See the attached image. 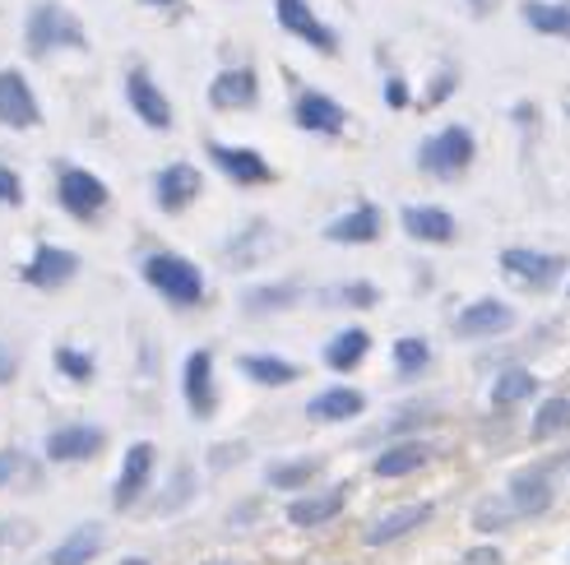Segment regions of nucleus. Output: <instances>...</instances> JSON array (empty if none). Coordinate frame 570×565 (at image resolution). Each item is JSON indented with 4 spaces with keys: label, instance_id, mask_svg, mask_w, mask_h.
Wrapping results in <instances>:
<instances>
[{
    "label": "nucleus",
    "instance_id": "f257e3e1",
    "mask_svg": "<svg viewBox=\"0 0 570 565\" xmlns=\"http://www.w3.org/2000/svg\"><path fill=\"white\" fill-rule=\"evenodd\" d=\"M61 47H75V51H89V38H83V23L79 14H70L61 0H33L23 14V51L28 56H51Z\"/></svg>",
    "mask_w": 570,
    "mask_h": 565
},
{
    "label": "nucleus",
    "instance_id": "f03ea898",
    "mask_svg": "<svg viewBox=\"0 0 570 565\" xmlns=\"http://www.w3.org/2000/svg\"><path fill=\"white\" fill-rule=\"evenodd\" d=\"M139 274H145V282L167 306H199L205 301V274H199L186 256H177V250H154V256H145V265H139Z\"/></svg>",
    "mask_w": 570,
    "mask_h": 565
},
{
    "label": "nucleus",
    "instance_id": "7ed1b4c3",
    "mask_svg": "<svg viewBox=\"0 0 570 565\" xmlns=\"http://www.w3.org/2000/svg\"><path fill=\"white\" fill-rule=\"evenodd\" d=\"M473 158H478V139L469 126H445L436 135H426L417 149V167L436 181H460L473 167Z\"/></svg>",
    "mask_w": 570,
    "mask_h": 565
},
{
    "label": "nucleus",
    "instance_id": "20e7f679",
    "mask_svg": "<svg viewBox=\"0 0 570 565\" xmlns=\"http://www.w3.org/2000/svg\"><path fill=\"white\" fill-rule=\"evenodd\" d=\"M56 200H61V209L75 218V222H94L107 214L111 205V190L98 172H89V167H75L66 162L61 172H56Z\"/></svg>",
    "mask_w": 570,
    "mask_h": 565
},
{
    "label": "nucleus",
    "instance_id": "39448f33",
    "mask_svg": "<svg viewBox=\"0 0 570 565\" xmlns=\"http://www.w3.org/2000/svg\"><path fill=\"white\" fill-rule=\"evenodd\" d=\"M501 269L515 282H524V288L548 293V288H557V278L566 274V256H552V250H529V246H510V250H501Z\"/></svg>",
    "mask_w": 570,
    "mask_h": 565
},
{
    "label": "nucleus",
    "instance_id": "423d86ee",
    "mask_svg": "<svg viewBox=\"0 0 570 565\" xmlns=\"http://www.w3.org/2000/svg\"><path fill=\"white\" fill-rule=\"evenodd\" d=\"M209 162H214L233 186H242V190L269 186V181H274L269 158H265L261 149H246V145H223V139H214V145H209Z\"/></svg>",
    "mask_w": 570,
    "mask_h": 565
},
{
    "label": "nucleus",
    "instance_id": "0eeeda50",
    "mask_svg": "<svg viewBox=\"0 0 570 565\" xmlns=\"http://www.w3.org/2000/svg\"><path fill=\"white\" fill-rule=\"evenodd\" d=\"M274 19H278V28L283 33H293V38H302L306 47H316L321 56H334L338 51V33L334 28L306 6V0H274Z\"/></svg>",
    "mask_w": 570,
    "mask_h": 565
},
{
    "label": "nucleus",
    "instance_id": "6e6552de",
    "mask_svg": "<svg viewBox=\"0 0 570 565\" xmlns=\"http://www.w3.org/2000/svg\"><path fill=\"white\" fill-rule=\"evenodd\" d=\"M75 274H79V256H75V250H66V246H51V241H42L33 256L23 260V269H19V278L28 282V288H42V293L66 288Z\"/></svg>",
    "mask_w": 570,
    "mask_h": 565
},
{
    "label": "nucleus",
    "instance_id": "1a4fd4ad",
    "mask_svg": "<svg viewBox=\"0 0 570 565\" xmlns=\"http://www.w3.org/2000/svg\"><path fill=\"white\" fill-rule=\"evenodd\" d=\"M126 102L139 121H145L149 130H173V102H167V93L154 83V75L145 66H135L126 75Z\"/></svg>",
    "mask_w": 570,
    "mask_h": 565
},
{
    "label": "nucleus",
    "instance_id": "9d476101",
    "mask_svg": "<svg viewBox=\"0 0 570 565\" xmlns=\"http://www.w3.org/2000/svg\"><path fill=\"white\" fill-rule=\"evenodd\" d=\"M293 121H297L302 130H311V135L334 139V135L348 130V111H344V102L330 98V93H321V89H302L297 102H293Z\"/></svg>",
    "mask_w": 570,
    "mask_h": 565
},
{
    "label": "nucleus",
    "instance_id": "9b49d317",
    "mask_svg": "<svg viewBox=\"0 0 570 565\" xmlns=\"http://www.w3.org/2000/svg\"><path fill=\"white\" fill-rule=\"evenodd\" d=\"M515 329V306H505L497 297H478L454 316V334L460 338H501Z\"/></svg>",
    "mask_w": 570,
    "mask_h": 565
},
{
    "label": "nucleus",
    "instance_id": "f8f14e48",
    "mask_svg": "<svg viewBox=\"0 0 570 565\" xmlns=\"http://www.w3.org/2000/svg\"><path fill=\"white\" fill-rule=\"evenodd\" d=\"M181 394H186V408L190 417H214L218 408V389H214V353L209 348H195L181 366Z\"/></svg>",
    "mask_w": 570,
    "mask_h": 565
},
{
    "label": "nucleus",
    "instance_id": "ddd939ff",
    "mask_svg": "<svg viewBox=\"0 0 570 565\" xmlns=\"http://www.w3.org/2000/svg\"><path fill=\"white\" fill-rule=\"evenodd\" d=\"M38 121H42V111H38V98H33V89H28L23 70L6 66V70H0V126L33 130Z\"/></svg>",
    "mask_w": 570,
    "mask_h": 565
},
{
    "label": "nucleus",
    "instance_id": "4468645a",
    "mask_svg": "<svg viewBox=\"0 0 570 565\" xmlns=\"http://www.w3.org/2000/svg\"><path fill=\"white\" fill-rule=\"evenodd\" d=\"M199 190H205V177H199V167H190V162H167L154 177V200L163 214L190 209L199 200Z\"/></svg>",
    "mask_w": 570,
    "mask_h": 565
},
{
    "label": "nucleus",
    "instance_id": "2eb2a0df",
    "mask_svg": "<svg viewBox=\"0 0 570 565\" xmlns=\"http://www.w3.org/2000/svg\"><path fill=\"white\" fill-rule=\"evenodd\" d=\"M154 464H158V449L149 440H135L121 459V477L117 487H111V500H117V511H130V505L149 492V477H154Z\"/></svg>",
    "mask_w": 570,
    "mask_h": 565
},
{
    "label": "nucleus",
    "instance_id": "dca6fc26",
    "mask_svg": "<svg viewBox=\"0 0 570 565\" xmlns=\"http://www.w3.org/2000/svg\"><path fill=\"white\" fill-rule=\"evenodd\" d=\"M107 445V432L94 422H75V427H56L47 436V459L51 464H83Z\"/></svg>",
    "mask_w": 570,
    "mask_h": 565
},
{
    "label": "nucleus",
    "instance_id": "f3484780",
    "mask_svg": "<svg viewBox=\"0 0 570 565\" xmlns=\"http://www.w3.org/2000/svg\"><path fill=\"white\" fill-rule=\"evenodd\" d=\"M261 102V79H255L250 66H233V70H218L209 83V107L218 111H250Z\"/></svg>",
    "mask_w": 570,
    "mask_h": 565
},
{
    "label": "nucleus",
    "instance_id": "a211bd4d",
    "mask_svg": "<svg viewBox=\"0 0 570 565\" xmlns=\"http://www.w3.org/2000/svg\"><path fill=\"white\" fill-rule=\"evenodd\" d=\"M399 222H404V232L413 241H426V246H445V241H454V232H460L454 214L441 209V205H409L404 214H399Z\"/></svg>",
    "mask_w": 570,
    "mask_h": 565
},
{
    "label": "nucleus",
    "instance_id": "6ab92c4d",
    "mask_svg": "<svg viewBox=\"0 0 570 565\" xmlns=\"http://www.w3.org/2000/svg\"><path fill=\"white\" fill-rule=\"evenodd\" d=\"M381 228H385V218H381L376 205H353V209H344L338 218L325 222V237L338 241V246H366V241L381 237Z\"/></svg>",
    "mask_w": 570,
    "mask_h": 565
},
{
    "label": "nucleus",
    "instance_id": "aec40b11",
    "mask_svg": "<svg viewBox=\"0 0 570 565\" xmlns=\"http://www.w3.org/2000/svg\"><path fill=\"white\" fill-rule=\"evenodd\" d=\"M505 500H510V511H515V515H543V511H552V473L548 468L515 473V477H510Z\"/></svg>",
    "mask_w": 570,
    "mask_h": 565
},
{
    "label": "nucleus",
    "instance_id": "412c9836",
    "mask_svg": "<svg viewBox=\"0 0 570 565\" xmlns=\"http://www.w3.org/2000/svg\"><path fill=\"white\" fill-rule=\"evenodd\" d=\"M432 500H417V505H394V511H385L381 519H372V528H366V543L372 547H385V543H399L409 538L413 528H422L426 519H432Z\"/></svg>",
    "mask_w": 570,
    "mask_h": 565
},
{
    "label": "nucleus",
    "instance_id": "4be33fe9",
    "mask_svg": "<svg viewBox=\"0 0 570 565\" xmlns=\"http://www.w3.org/2000/svg\"><path fill=\"white\" fill-rule=\"evenodd\" d=\"M344 500H348V487H344V483L330 487V492L297 496V500L288 505V519H293L297 528H321V524L338 519V511H344Z\"/></svg>",
    "mask_w": 570,
    "mask_h": 565
},
{
    "label": "nucleus",
    "instance_id": "5701e85b",
    "mask_svg": "<svg viewBox=\"0 0 570 565\" xmlns=\"http://www.w3.org/2000/svg\"><path fill=\"white\" fill-rule=\"evenodd\" d=\"M237 371H242L246 380H255V385L278 389V385H293V380L302 376V366L288 361V357H274V353H242V357H237Z\"/></svg>",
    "mask_w": 570,
    "mask_h": 565
},
{
    "label": "nucleus",
    "instance_id": "b1692460",
    "mask_svg": "<svg viewBox=\"0 0 570 565\" xmlns=\"http://www.w3.org/2000/svg\"><path fill=\"white\" fill-rule=\"evenodd\" d=\"M362 408H366L362 389H348V385H330V389H321L316 399L306 404V417H311V422H353Z\"/></svg>",
    "mask_w": 570,
    "mask_h": 565
},
{
    "label": "nucleus",
    "instance_id": "393cba45",
    "mask_svg": "<svg viewBox=\"0 0 570 565\" xmlns=\"http://www.w3.org/2000/svg\"><path fill=\"white\" fill-rule=\"evenodd\" d=\"M366 353H372V334H366L362 325H348L325 344V366L330 371H357V366L366 361Z\"/></svg>",
    "mask_w": 570,
    "mask_h": 565
},
{
    "label": "nucleus",
    "instance_id": "a878e982",
    "mask_svg": "<svg viewBox=\"0 0 570 565\" xmlns=\"http://www.w3.org/2000/svg\"><path fill=\"white\" fill-rule=\"evenodd\" d=\"M426 459H432V445H426V440H394V445H385L381 455H376L372 473H376V477H409V473H417Z\"/></svg>",
    "mask_w": 570,
    "mask_h": 565
},
{
    "label": "nucleus",
    "instance_id": "bb28decb",
    "mask_svg": "<svg viewBox=\"0 0 570 565\" xmlns=\"http://www.w3.org/2000/svg\"><path fill=\"white\" fill-rule=\"evenodd\" d=\"M524 23L538 38H561L570 42V0H524L520 6Z\"/></svg>",
    "mask_w": 570,
    "mask_h": 565
},
{
    "label": "nucleus",
    "instance_id": "cd10ccee",
    "mask_svg": "<svg viewBox=\"0 0 570 565\" xmlns=\"http://www.w3.org/2000/svg\"><path fill=\"white\" fill-rule=\"evenodd\" d=\"M98 552H102V524H79L70 538L51 552L47 565H89Z\"/></svg>",
    "mask_w": 570,
    "mask_h": 565
},
{
    "label": "nucleus",
    "instance_id": "c85d7f7f",
    "mask_svg": "<svg viewBox=\"0 0 570 565\" xmlns=\"http://www.w3.org/2000/svg\"><path fill=\"white\" fill-rule=\"evenodd\" d=\"M269 222L265 218H250L246 232H237L233 241H227V265L233 269H246V265H261V250L269 246Z\"/></svg>",
    "mask_w": 570,
    "mask_h": 565
},
{
    "label": "nucleus",
    "instance_id": "c756f323",
    "mask_svg": "<svg viewBox=\"0 0 570 565\" xmlns=\"http://www.w3.org/2000/svg\"><path fill=\"white\" fill-rule=\"evenodd\" d=\"M538 394V376L524 371V366H505V371L492 380V404L497 408H515L524 399H533Z\"/></svg>",
    "mask_w": 570,
    "mask_h": 565
},
{
    "label": "nucleus",
    "instance_id": "7c9ffc66",
    "mask_svg": "<svg viewBox=\"0 0 570 565\" xmlns=\"http://www.w3.org/2000/svg\"><path fill=\"white\" fill-rule=\"evenodd\" d=\"M297 301L293 282H261V288H246L242 293V310L246 316H269V310H288Z\"/></svg>",
    "mask_w": 570,
    "mask_h": 565
},
{
    "label": "nucleus",
    "instance_id": "2f4dec72",
    "mask_svg": "<svg viewBox=\"0 0 570 565\" xmlns=\"http://www.w3.org/2000/svg\"><path fill=\"white\" fill-rule=\"evenodd\" d=\"M426 366H432V344L417 334H404V338H394V371L399 380H417Z\"/></svg>",
    "mask_w": 570,
    "mask_h": 565
},
{
    "label": "nucleus",
    "instance_id": "473e14b6",
    "mask_svg": "<svg viewBox=\"0 0 570 565\" xmlns=\"http://www.w3.org/2000/svg\"><path fill=\"white\" fill-rule=\"evenodd\" d=\"M316 473H321V459H283L265 468V483L278 492H297L306 483H316Z\"/></svg>",
    "mask_w": 570,
    "mask_h": 565
},
{
    "label": "nucleus",
    "instance_id": "72a5a7b5",
    "mask_svg": "<svg viewBox=\"0 0 570 565\" xmlns=\"http://www.w3.org/2000/svg\"><path fill=\"white\" fill-rule=\"evenodd\" d=\"M566 427H570V399H548V404H538L529 436H533V440H552V436H561Z\"/></svg>",
    "mask_w": 570,
    "mask_h": 565
},
{
    "label": "nucleus",
    "instance_id": "f704fd0d",
    "mask_svg": "<svg viewBox=\"0 0 570 565\" xmlns=\"http://www.w3.org/2000/svg\"><path fill=\"white\" fill-rule=\"evenodd\" d=\"M38 477V464L23 449H0V487H23Z\"/></svg>",
    "mask_w": 570,
    "mask_h": 565
},
{
    "label": "nucleus",
    "instance_id": "c9c22d12",
    "mask_svg": "<svg viewBox=\"0 0 570 565\" xmlns=\"http://www.w3.org/2000/svg\"><path fill=\"white\" fill-rule=\"evenodd\" d=\"M56 371H61L66 380L89 385L98 366H94V357H89V353H79V348H70V344H61V348H56Z\"/></svg>",
    "mask_w": 570,
    "mask_h": 565
},
{
    "label": "nucleus",
    "instance_id": "e433bc0d",
    "mask_svg": "<svg viewBox=\"0 0 570 565\" xmlns=\"http://www.w3.org/2000/svg\"><path fill=\"white\" fill-rule=\"evenodd\" d=\"M510 519H515V511H510V500L501 496H488V500H478V511H473V524L482 533H492V528H505Z\"/></svg>",
    "mask_w": 570,
    "mask_h": 565
},
{
    "label": "nucleus",
    "instance_id": "4c0bfd02",
    "mask_svg": "<svg viewBox=\"0 0 570 565\" xmlns=\"http://www.w3.org/2000/svg\"><path fill=\"white\" fill-rule=\"evenodd\" d=\"M334 301H344V306L366 310V306H376V301H381V288H376V282H366V278H357V282H344Z\"/></svg>",
    "mask_w": 570,
    "mask_h": 565
},
{
    "label": "nucleus",
    "instance_id": "58836bf2",
    "mask_svg": "<svg viewBox=\"0 0 570 565\" xmlns=\"http://www.w3.org/2000/svg\"><path fill=\"white\" fill-rule=\"evenodd\" d=\"M190 496H195V473L181 464V468L173 473V492L163 496V511H181V505H186Z\"/></svg>",
    "mask_w": 570,
    "mask_h": 565
},
{
    "label": "nucleus",
    "instance_id": "ea45409f",
    "mask_svg": "<svg viewBox=\"0 0 570 565\" xmlns=\"http://www.w3.org/2000/svg\"><path fill=\"white\" fill-rule=\"evenodd\" d=\"M19 205H23V181L14 167L0 162V209H19Z\"/></svg>",
    "mask_w": 570,
    "mask_h": 565
},
{
    "label": "nucleus",
    "instance_id": "a19ab883",
    "mask_svg": "<svg viewBox=\"0 0 570 565\" xmlns=\"http://www.w3.org/2000/svg\"><path fill=\"white\" fill-rule=\"evenodd\" d=\"M381 93H385L390 111H404V107L413 102V98H409V79H404V75H385V89H381Z\"/></svg>",
    "mask_w": 570,
    "mask_h": 565
},
{
    "label": "nucleus",
    "instance_id": "79ce46f5",
    "mask_svg": "<svg viewBox=\"0 0 570 565\" xmlns=\"http://www.w3.org/2000/svg\"><path fill=\"white\" fill-rule=\"evenodd\" d=\"M454 83H460V75H454L450 66L436 75V83H432V93H426V107H436V102H445L450 93H454Z\"/></svg>",
    "mask_w": 570,
    "mask_h": 565
},
{
    "label": "nucleus",
    "instance_id": "37998d69",
    "mask_svg": "<svg viewBox=\"0 0 570 565\" xmlns=\"http://www.w3.org/2000/svg\"><path fill=\"white\" fill-rule=\"evenodd\" d=\"M460 565H505V556H501V547H469Z\"/></svg>",
    "mask_w": 570,
    "mask_h": 565
},
{
    "label": "nucleus",
    "instance_id": "c03bdc74",
    "mask_svg": "<svg viewBox=\"0 0 570 565\" xmlns=\"http://www.w3.org/2000/svg\"><path fill=\"white\" fill-rule=\"evenodd\" d=\"M19 376V353L10 344H0V385H14Z\"/></svg>",
    "mask_w": 570,
    "mask_h": 565
},
{
    "label": "nucleus",
    "instance_id": "a18cd8bd",
    "mask_svg": "<svg viewBox=\"0 0 570 565\" xmlns=\"http://www.w3.org/2000/svg\"><path fill=\"white\" fill-rule=\"evenodd\" d=\"M242 455H246V445H227V449L218 445L214 455H209V464H214V468H227V464H233V459H242Z\"/></svg>",
    "mask_w": 570,
    "mask_h": 565
},
{
    "label": "nucleus",
    "instance_id": "49530a36",
    "mask_svg": "<svg viewBox=\"0 0 570 565\" xmlns=\"http://www.w3.org/2000/svg\"><path fill=\"white\" fill-rule=\"evenodd\" d=\"M515 121H520V126H529V121H533V107H529V102H520V107H515Z\"/></svg>",
    "mask_w": 570,
    "mask_h": 565
},
{
    "label": "nucleus",
    "instance_id": "de8ad7c7",
    "mask_svg": "<svg viewBox=\"0 0 570 565\" xmlns=\"http://www.w3.org/2000/svg\"><path fill=\"white\" fill-rule=\"evenodd\" d=\"M139 6H154V10H173V6H181V0H139Z\"/></svg>",
    "mask_w": 570,
    "mask_h": 565
},
{
    "label": "nucleus",
    "instance_id": "09e8293b",
    "mask_svg": "<svg viewBox=\"0 0 570 565\" xmlns=\"http://www.w3.org/2000/svg\"><path fill=\"white\" fill-rule=\"evenodd\" d=\"M121 565H149V561H139V556H130V561H121Z\"/></svg>",
    "mask_w": 570,
    "mask_h": 565
},
{
    "label": "nucleus",
    "instance_id": "8fccbe9b",
    "mask_svg": "<svg viewBox=\"0 0 570 565\" xmlns=\"http://www.w3.org/2000/svg\"><path fill=\"white\" fill-rule=\"evenodd\" d=\"M209 565H227V561H209Z\"/></svg>",
    "mask_w": 570,
    "mask_h": 565
},
{
    "label": "nucleus",
    "instance_id": "3c124183",
    "mask_svg": "<svg viewBox=\"0 0 570 565\" xmlns=\"http://www.w3.org/2000/svg\"><path fill=\"white\" fill-rule=\"evenodd\" d=\"M566 117H570V107H566Z\"/></svg>",
    "mask_w": 570,
    "mask_h": 565
}]
</instances>
